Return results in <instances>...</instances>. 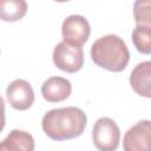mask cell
Segmentation results:
<instances>
[{"label": "cell", "instance_id": "1", "mask_svg": "<svg viewBox=\"0 0 151 151\" xmlns=\"http://www.w3.org/2000/svg\"><path fill=\"white\" fill-rule=\"evenodd\" d=\"M87 117L74 106L50 110L41 120L44 132L53 140H68L83 134Z\"/></svg>", "mask_w": 151, "mask_h": 151}, {"label": "cell", "instance_id": "13", "mask_svg": "<svg viewBox=\"0 0 151 151\" xmlns=\"http://www.w3.org/2000/svg\"><path fill=\"white\" fill-rule=\"evenodd\" d=\"M133 18L137 25H147L151 26V15H150V1L138 0L134 2L133 7Z\"/></svg>", "mask_w": 151, "mask_h": 151}, {"label": "cell", "instance_id": "6", "mask_svg": "<svg viewBox=\"0 0 151 151\" xmlns=\"http://www.w3.org/2000/svg\"><path fill=\"white\" fill-rule=\"evenodd\" d=\"M151 123L140 120L130 127L123 138L124 151H151Z\"/></svg>", "mask_w": 151, "mask_h": 151}, {"label": "cell", "instance_id": "8", "mask_svg": "<svg viewBox=\"0 0 151 151\" xmlns=\"http://www.w3.org/2000/svg\"><path fill=\"white\" fill-rule=\"evenodd\" d=\"M72 92L71 81L63 77H51L41 85V94L50 103H59L70 97Z\"/></svg>", "mask_w": 151, "mask_h": 151}, {"label": "cell", "instance_id": "9", "mask_svg": "<svg viewBox=\"0 0 151 151\" xmlns=\"http://www.w3.org/2000/svg\"><path fill=\"white\" fill-rule=\"evenodd\" d=\"M130 85L133 91L145 98L151 97V61L139 63L130 74Z\"/></svg>", "mask_w": 151, "mask_h": 151}, {"label": "cell", "instance_id": "10", "mask_svg": "<svg viewBox=\"0 0 151 151\" xmlns=\"http://www.w3.org/2000/svg\"><path fill=\"white\" fill-rule=\"evenodd\" d=\"M0 151H34V139L26 131L12 130L0 142Z\"/></svg>", "mask_w": 151, "mask_h": 151}, {"label": "cell", "instance_id": "7", "mask_svg": "<svg viewBox=\"0 0 151 151\" xmlns=\"http://www.w3.org/2000/svg\"><path fill=\"white\" fill-rule=\"evenodd\" d=\"M6 98L13 109L18 111H26L34 101V91L28 81L24 79H15L7 86Z\"/></svg>", "mask_w": 151, "mask_h": 151}, {"label": "cell", "instance_id": "11", "mask_svg": "<svg viewBox=\"0 0 151 151\" xmlns=\"http://www.w3.org/2000/svg\"><path fill=\"white\" fill-rule=\"evenodd\" d=\"M27 13V2L24 0H0V19L2 21H18Z\"/></svg>", "mask_w": 151, "mask_h": 151}, {"label": "cell", "instance_id": "5", "mask_svg": "<svg viewBox=\"0 0 151 151\" xmlns=\"http://www.w3.org/2000/svg\"><path fill=\"white\" fill-rule=\"evenodd\" d=\"M91 28L87 19L83 15L73 14L67 17L61 25V34L65 42L74 46L84 45L90 37Z\"/></svg>", "mask_w": 151, "mask_h": 151}, {"label": "cell", "instance_id": "14", "mask_svg": "<svg viewBox=\"0 0 151 151\" xmlns=\"http://www.w3.org/2000/svg\"><path fill=\"white\" fill-rule=\"evenodd\" d=\"M6 124V118H5V101L2 97L0 96V132L4 130Z\"/></svg>", "mask_w": 151, "mask_h": 151}, {"label": "cell", "instance_id": "2", "mask_svg": "<svg viewBox=\"0 0 151 151\" xmlns=\"http://www.w3.org/2000/svg\"><path fill=\"white\" fill-rule=\"evenodd\" d=\"M91 58L101 68L111 72H122L129 64L130 52L122 38L116 34H107L92 44Z\"/></svg>", "mask_w": 151, "mask_h": 151}, {"label": "cell", "instance_id": "4", "mask_svg": "<svg viewBox=\"0 0 151 151\" xmlns=\"http://www.w3.org/2000/svg\"><path fill=\"white\" fill-rule=\"evenodd\" d=\"M54 65L67 73L78 72L84 65V52L80 46L70 45L65 41H60L53 50Z\"/></svg>", "mask_w": 151, "mask_h": 151}, {"label": "cell", "instance_id": "12", "mask_svg": "<svg viewBox=\"0 0 151 151\" xmlns=\"http://www.w3.org/2000/svg\"><path fill=\"white\" fill-rule=\"evenodd\" d=\"M132 41L137 51L143 54L151 53V26L136 25L132 31Z\"/></svg>", "mask_w": 151, "mask_h": 151}, {"label": "cell", "instance_id": "3", "mask_svg": "<svg viewBox=\"0 0 151 151\" xmlns=\"http://www.w3.org/2000/svg\"><path fill=\"white\" fill-rule=\"evenodd\" d=\"M92 140L99 151H116L120 142V131L117 123L109 117L97 119L92 130Z\"/></svg>", "mask_w": 151, "mask_h": 151}]
</instances>
